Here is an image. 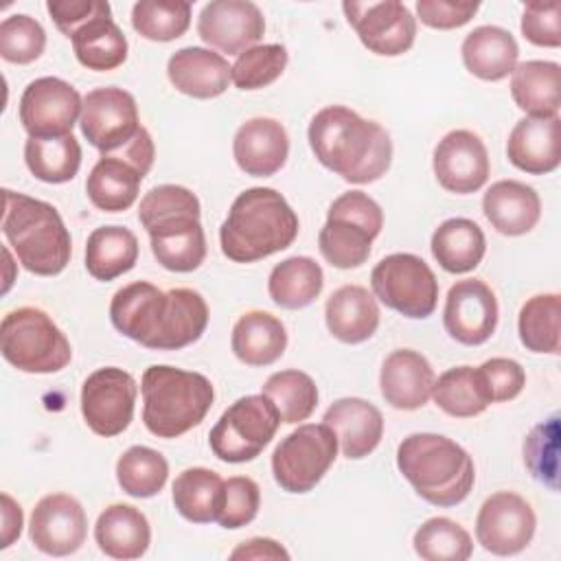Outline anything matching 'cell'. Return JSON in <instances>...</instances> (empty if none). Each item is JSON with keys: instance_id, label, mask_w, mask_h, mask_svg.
<instances>
[{"instance_id": "cell-55", "label": "cell", "mask_w": 561, "mask_h": 561, "mask_svg": "<svg viewBox=\"0 0 561 561\" xmlns=\"http://www.w3.org/2000/svg\"><path fill=\"white\" fill-rule=\"evenodd\" d=\"M0 500H2V543H0V548L4 550L20 537L22 526H24V515H22V506L9 493H2Z\"/></svg>"}, {"instance_id": "cell-46", "label": "cell", "mask_w": 561, "mask_h": 561, "mask_svg": "<svg viewBox=\"0 0 561 561\" xmlns=\"http://www.w3.org/2000/svg\"><path fill=\"white\" fill-rule=\"evenodd\" d=\"M289 55L283 44H261L237 55L230 66V81L239 90H261L274 83L287 68Z\"/></svg>"}, {"instance_id": "cell-52", "label": "cell", "mask_w": 561, "mask_h": 561, "mask_svg": "<svg viewBox=\"0 0 561 561\" xmlns=\"http://www.w3.org/2000/svg\"><path fill=\"white\" fill-rule=\"evenodd\" d=\"M480 4L478 2H456V0H419L416 13L419 20L438 31H449L465 26L476 13Z\"/></svg>"}, {"instance_id": "cell-2", "label": "cell", "mask_w": 561, "mask_h": 561, "mask_svg": "<svg viewBox=\"0 0 561 561\" xmlns=\"http://www.w3.org/2000/svg\"><path fill=\"white\" fill-rule=\"evenodd\" d=\"M309 147L318 162L344 182L368 184L392 162L390 134L344 105H327L309 123Z\"/></svg>"}, {"instance_id": "cell-14", "label": "cell", "mask_w": 561, "mask_h": 561, "mask_svg": "<svg viewBox=\"0 0 561 561\" xmlns=\"http://www.w3.org/2000/svg\"><path fill=\"white\" fill-rule=\"evenodd\" d=\"M136 379L116 366H105L88 375L81 386V414L85 425L105 438L123 434L136 405Z\"/></svg>"}, {"instance_id": "cell-6", "label": "cell", "mask_w": 561, "mask_h": 561, "mask_svg": "<svg viewBox=\"0 0 561 561\" xmlns=\"http://www.w3.org/2000/svg\"><path fill=\"white\" fill-rule=\"evenodd\" d=\"M142 423L158 438H178L199 425L215 401L213 383L202 373L167 364L149 366L140 381Z\"/></svg>"}, {"instance_id": "cell-48", "label": "cell", "mask_w": 561, "mask_h": 561, "mask_svg": "<svg viewBox=\"0 0 561 561\" xmlns=\"http://www.w3.org/2000/svg\"><path fill=\"white\" fill-rule=\"evenodd\" d=\"M524 462L535 480L557 489L559 476V419L550 416L548 421L533 427L524 443Z\"/></svg>"}, {"instance_id": "cell-8", "label": "cell", "mask_w": 561, "mask_h": 561, "mask_svg": "<svg viewBox=\"0 0 561 561\" xmlns=\"http://www.w3.org/2000/svg\"><path fill=\"white\" fill-rule=\"evenodd\" d=\"M0 351L13 368L35 375L57 373L72 359L68 337L37 307H18L2 318Z\"/></svg>"}, {"instance_id": "cell-56", "label": "cell", "mask_w": 561, "mask_h": 561, "mask_svg": "<svg viewBox=\"0 0 561 561\" xmlns=\"http://www.w3.org/2000/svg\"><path fill=\"white\" fill-rule=\"evenodd\" d=\"M2 254H4V263H7V278H4V287H2V291L7 294V291H9V287H11V283H13V278H11V274H9V270H11L13 261H11V252H9V248H7V245L2 248Z\"/></svg>"}, {"instance_id": "cell-39", "label": "cell", "mask_w": 561, "mask_h": 561, "mask_svg": "<svg viewBox=\"0 0 561 561\" xmlns=\"http://www.w3.org/2000/svg\"><path fill=\"white\" fill-rule=\"evenodd\" d=\"M324 285L320 263L311 256H289L276 263L267 278L270 298L283 309H302L311 305Z\"/></svg>"}, {"instance_id": "cell-13", "label": "cell", "mask_w": 561, "mask_h": 561, "mask_svg": "<svg viewBox=\"0 0 561 561\" xmlns=\"http://www.w3.org/2000/svg\"><path fill=\"white\" fill-rule=\"evenodd\" d=\"M79 125L83 138L101 156L121 151L142 129L134 94L114 85L94 88L83 96Z\"/></svg>"}, {"instance_id": "cell-7", "label": "cell", "mask_w": 561, "mask_h": 561, "mask_svg": "<svg viewBox=\"0 0 561 561\" xmlns=\"http://www.w3.org/2000/svg\"><path fill=\"white\" fill-rule=\"evenodd\" d=\"M383 228L381 206L364 191H348L333 199L318 234V248L327 263L353 270L368 261L370 245Z\"/></svg>"}, {"instance_id": "cell-40", "label": "cell", "mask_w": 561, "mask_h": 561, "mask_svg": "<svg viewBox=\"0 0 561 561\" xmlns=\"http://www.w3.org/2000/svg\"><path fill=\"white\" fill-rule=\"evenodd\" d=\"M24 162L28 171L48 184L70 182L81 167V145L68 136L31 138L24 142Z\"/></svg>"}, {"instance_id": "cell-20", "label": "cell", "mask_w": 561, "mask_h": 561, "mask_svg": "<svg viewBox=\"0 0 561 561\" xmlns=\"http://www.w3.org/2000/svg\"><path fill=\"white\" fill-rule=\"evenodd\" d=\"M438 184L456 195L480 191L491 173L489 153L482 138L469 129H451L445 134L432 158Z\"/></svg>"}, {"instance_id": "cell-47", "label": "cell", "mask_w": 561, "mask_h": 561, "mask_svg": "<svg viewBox=\"0 0 561 561\" xmlns=\"http://www.w3.org/2000/svg\"><path fill=\"white\" fill-rule=\"evenodd\" d=\"M44 48H46V31L35 18L26 13H15L2 20L0 57L4 61L24 66L39 59Z\"/></svg>"}, {"instance_id": "cell-54", "label": "cell", "mask_w": 561, "mask_h": 561, "mask_svg": "<svg viewBox=\"0 0 561 561\" xmlns=\"http://www.w3.org/2000/svg\"><path fill=\"white\" fill-rule=\"evenodd\" d=\"M230 559H289V552L270 537H252L243 543H239Z\"/></svg>"}, {"instance_id": "cell-32", "label": "cell", "mask_w": 561, "mask_h": 561, "mask_svg": "<svg viewBox=\"0 0 561 561\" xmlns=\"http://www.w3.org/2000/svg\"><path fill=\"white\" fill-rule=\"evenodd\" d=\"M511 75V94L522 112L533 118L559 116L561 66L557 61H522Z\"/></svg>"}, {"instance_id": "cell-16", "label": "cell", "mask_w": 561, "mask_h": 561, "mask_svg": "<svg viewBox=\"0 0 561 561\" xmlns=\"http://www.w3.org/2000/svg\"><path fill=\"white\" fill-rule=\"evenodd\" d=\"M81 110L83 99L75 85L59 77H39L24 88L18 112L31 138H55L72 134Z\"/></svg>"}, {"instance_id": "cell-44", "label": "cell", "mask_w": 561, "mask_h": 561, "mask_svg": "<svg viewBox=\"0 0 561 561\" xmlns=\"http://www.w3.org/2000/svg\"><path fill=\"white\" fill-rule=\"evenodd\" d=\"M134 31L151 42H171L191 26V2L186 0H140L131 9Z\"/></svg>"}, {"instance_id": "cell-11", "label": "cell", "mask_w": 561, "mask_h": 561, "mask_svg": "<svg viewBox=\"0 0 561 561\" xmlns=\"http://www.w3.org/2000/svg\"><path fill=\"white\" fill-rule=\"evenodd\" d=\"M370 287L388 309L412 320L432 316L438 305V280L432 267L410 252L383 256L370 272Z\"/></svg>"}, {"instance_id": "cell-42", "label": "cell", "mask_w": 561, "mask_h": 561, "mask_svg": "<svg viewBox=\"0 0 561 561\" xmlns=\"http://www.w3.org/2000/svg\"><path fill=\"white\" fill-rule=\"evenodd\" d=\"M263 394L272 399L283 423L307 421L318 405L316 381L296 368L272 373L263 383Z\"/></svg>"}, {"instance_id": "cell-50", "label": "cell", "mask_w": 561, "mask_h": 561, "mask_svg": "<svg viewBox=\"0 0 561 561\" xmlns=\"http://www.w3.org/2000/svg\"><path fill=\"white\" fill-rule=\"evenodd\" d=\"M522 35L543 48H559L561 46V4L550 0H535L524 7L522 13Z\"/></svg>"}, {"instance_id": "cell-31", "label": "cell", "mask_w": 561, "mask_h": 561, "mask_svg": "<svg viewBox=\"0 0 561 561\" xmlns=\"http://www.w3.org/2000/svg\"><path fill=\"white\" fill-rule=\"evenodd\" d=\"M94 541L112 559H140L151 543V526L140 508L112 504L94 524Z\"/></svg>"}, {"instance_id": "cell-3", "label": "cell", "mask_w": 561, "mask_h": 561, "mask_svg": "<svg viewBox=\"0 0 561 561\" xmlns=\"http://www.w3.org/2000/svg\"><path fill=\"white\" fill-rule=\"evenodd\" d=\"M298 215L287 199L270 186H252L239 193L219 228L224 256L234 263L267 259L294 243Z\"/></svg>"}, {"instance_id": "cell-29", "label": "cell", "mask_w": 561, "mask_h": 561, "mask_svg": "<svg viewBox=\"0 0 561 561\" xmlns=\"http://www.w3.org/2000/svg\"><path fill=\"white\" fill-rule=\"evenodd\" d=\"M324 320L335 340L344 344L366 342L379 327L377 298L362 285H342L327 298Z\"/></svg>"}, {"instance_id": "cell-5", "label": "cell", "mask_w": 561, "mask_h": 561, "mask_svg": "<svg viewBox=\"0 0 561 561\" xmlns=\"http://www.w3.org/2000/svg\"><path fill=\"white\" fill-rule=\"evenodd\" d=\"M2 234L24 270L37 276H57L72 254L70 232L48 202L4 188Z\"/></svg>"}, {"instance_id": "cell-28", "label": "cell", "mask_w": 561, "mask_h": 561, "mask_svg": "<svg viewBox=\"0 0 561 561\" xmlns=\"http://www.w3.org/2000/svg\"><path fill=\"white\" fill-rule=\"evenodd\" d=\"M486 221L506 237L530 232L541 217V199L537 191L517 180L493 182L482 197Z\"/></svg>"}, {"instance_id": "cell-12", "label": "cell", "mask_w": 561, "mask_h": 561, "mask_svg": "<svg viewBox=\"0 0 561 561\" xmlns=\"http://www.w3.org/2000/svg\"><path fill=\"white\" fill-rule=\"evenodd\" d=\"M153 156L156 147L145 127L121 151L101 156L85 180L90 202L105 213L127 210L138 197L140 182L149 173Z\"/></svg>"}, {"instance_id": "cell-25", "label": "cell", "mask_w": 561, "mask_h": 561, "mask_svg": "<svg viewBox=\"0 0 561 561\" xmlns=\"http://www.w3.org/2000/svg\"><path fill=\"white\" fill-rule=\"evenodd\" d=\"M511 164L530 175H543L561 162V118L526 116L515 123L506 140Z\"/></svg>"}, {"instance_id": "cell-38", "label": "cell", "mask_w": 561, "mask_h": 561, "mask_svg": "<svg viewBox=\"0 0 561 561\" xmlns=\"http://www.w3.org/2000/svg\"><path fill=\"white\" fill-rule=\"evenodd\" d=\"M434 403L449 416L471 419L482 414L493 401L480 368L454 366L434 379Z\"/></svg>"}, {"instance_id": "cell-17", "label": "cell", "mask_w": 561, "mask_h": 561, "mask_svg": "<svg viewBox=\"0 0 561 561\" xmlns=\"http://www.w3.org/2000/svg\"><path fill=\"white\" fill-rule=\"evenodd\" d=\"M537 517L533 506L513 491L489 495L476 517L478 543L497 557L522 552L535 535Z\"/></svg>"}, {"instance_id": "cell-9", "label": "cell", "mask_w": 561, "mask_h": 561, "mask_svg": "<svg viewBox=\"0 0 561 561\" xmlns=\"http://www.w3.org/2000/svg\"><path fill=\"white\" fill-rule=\"evenodd\" d=\"M280 425V414L272 399L248 394L237 399L208 434L213 454L224 462L254 460L274 438Z\"/></svg>"}, {"instance_id": "cell-24", "label": "cell", "mask_w": 561, "mask_h": 561, "mask_svg": "<svg viewBox=\"0 0 561 561\" xmlns=\"http://www.w3.org/2000/svg\"><path fill=\"white\" fill-rule=\"evenodd\" d=\"M434 379V368L423 353L397 348L381 364L379 388L392 408L419 410L430 401Z\"/></svg>"}, {"instance_id": "cell-19", "label": "cell", "mask_w": 561, "mask_h": 561, "mask_svg": "<svg viewBox=\"0 0 561 561\" xmlns=\"http://www.w3.org/2000/svg\"><path fill=\"white\" fill-rule=\"evenodd\" d=\"M88 535V517L81 502L68 493L44 495L28 522V537L33 546L50 557H66L77 552Z\"/></svg>"}, {"instance_id": "cell-34", "label": "cell", "mask_w": 561, "mask_h": 561, "mask_svg": "<svg viewBox=\"0 0 561 561\" xmlns=\"http://www.w3.org/2000/svg\"><path fill=\"white\" fill-rule=\"evenodd\" d=\"M70 42L77 61L88 70L107 72L123 66L127 59V37L112 20L110 7L79 26L70 35Z\"/></svg>"}, {"instance_id": "cell-4", "label": "cell", "mask_w": 561, "mask_h": 561, "mask_svg": "<svg viewBox=\"0 0 561 561\" xmlns=\"http://www.w3.org/2000/svg\"><path fill=\"white\" fill-rule=\"evenodd\" d=\"M397 467L412 489L434 506H456L473 489L471 456L451 438L434 432L405 436L397 449Z\"/></svg>"}, {"instance_id": "cell-37", "label": "cell", "mask_w": 561, "mask_h": 561, "mask_svg": "<svg viewBox=\"0 0 561 561\" xmlns=\"http://www.w3.org/2000/svg\"><path fill=\"white\" fill-rule=\"evenodd\" d=\"M224 500V480L206 467H188L173 480L175 511L193 524L217 522Z\"/></svg>"}, {"instance_id": "cell-22", "label": "cell", "mask_w": 561, "mask_h": 561, "mask_svg": "<svg viewBox=\"0 0 561 561\" xmlns=\"http://www.w3.org/2000/svg\"><path fill=\"white\" fill-rule=\"evenodd\" d=\"M202 213H178L145 226L156 261L171 272H193L206 259Z\"/></svg>"}, {"instance_id": "cell-41", "label": "cell", "mask_w": 561, "mask_h": 561, "mask_svg": "<svg viewBox=\"0 0 561 561\" xmlns=\"http://www.w3.org/2000/svg\"><path fill=\"white\" fill-rule=\"evenodd\" d=\"M561 298L559 294H537L528 298L517 318L522 344L533 353H559Z\"/></svg>"}, {"instance_id": "cell-51", "label": "cell", "mask_w": 561, "mask_h": 561, "mask_svg": "<svg viewBox=\"0 0 561 561\" xmlns=\"http://www.w3.org/2000/svg\"><path fill=\"white\" fill-rule=\"evenodd\" d=\"M493 403L515 399L526 386V373L519 362L511 357H491L478 366Z\"/></svg>"}, {"instance_id": "cell-23", "label": "cell", "mask_w": 561, "mask_h": 561, "mask_svg": "<svg viewBox=\"0 0 561 561\" xmlns=\"http://www.w3.org/2000/svg\"><path fill=\"white\" fill-rule=\"evenodd\" d=\"M232 156L245 175L270 178L283 169L289 156L287 129L276 118H250L232 138Z\"/></svg>"}, {"instance_id": "cell-1", "label": "cell", "mask_w": 561, "mask_h": 561, "mask_svg": "<svg viewBox=\"0 0 561 561\" xmlns=\"http://www.w3.org/2000/svg\"><path fill=\"white\" fill-rule=\"evenodd\" d=\"M110 320L118 333L147 348L178 351L202 337L208 305L195 289L162 291L153 283L136 280L112 296Z\"/></svg>"}, {"instance_id": "cell-53", "label": "cell", "mask_w": 561, "mask_h": 561, "mask_svg": "<svg viewBox=\"0 0 561 561\" xmlns=\"http://www.w3.org/2000/svg\"><path fill=\"white\" fill-rule=\"evenodd\" d=\"M110 4L103 0H48L46 9L55 26L70 39V35L88 20L105 11Z\"/></svg>"}, {"instance_id": "cell-30", "label": "cell", "mask_w": 561, "mask_h": 561, "mask_svg": "<svg viewBox=\"0 0 561 561\" xmlns=\"http://www.w3.org/2000/svg\"><path fill=\"white\" fill-rule=\"evenodd\" d=\"M465 68L482 81L506 79L519 59V46L515 37L493 24H484L467 33L460 46Z\"/></svg>"}, {"instance_id": "cell-18", "label": "cell", "mask_w": 561, "mask_h": 561, "mask_svg": "<svg viewBox=\"0 0 561 561\" xmlns=\"http://www.w3.org/2000/svg\"><path fill=\"white\" fill-rule=\"evenodd\" d=\"M497 298L480 278H465L449 287L443 324L449 337L465 346L484 344L497 327Z\"/></svg>"}, {"instance_id": "cell-21", "label": "cell", "mask_w": 561, "mask_h": 561, "mask_svg": "<svg viewBox=\"0 0 561 561\" xmlns=\"http://www.w3.org/2000/svg\"><path fill=\"white\" fill-rule=\"evenodd\" d=\"M265 33V18L250 0H213L197 15V35L226 55H241Z\"/></svg>"}, {"instance_id": "cell-36", "label": "cell", "mask_w": 561, "mask_h": 561, "mask_svg": "<svg viewBox=\"0 0 561 561\" xmlns=\"http://www.w3.org/2000/svg\"><path fill=\"white\" fill-rule=\"evenodd\" d=\"M138 261V239L125 226L94 228L85 243V270L96 280H114Z\"/></svg>"}, {"instance_id": "cell-45", "label": "cell", "mask_w": 561, "mask_h": 561, "mask_svg": "<svg viewBox=\"0 0 561 561\" xmlns=\"http://www.w3.org/2000/svg\"><path fill=\"white\" fill-rule=\"evenodd\" d=\"M414 552L425 561H465L473 552L471 535L449 517H430L414 533Z\"/></svg>"}, {"instance_id": "cell-35", "label": "cell", "mask_w": 561, "mask_h": 561, "mask_svg": "<svg viewBox=\"0 0 561 561\" xmlns=\"http://www.w3.org/2000/svg\"><path fill=\"white\" fill-rule=\"evenodd\" d=\"M432 256L449 274H467L480 265L486 252L482 228L467 217L445 219L432 234Z\"/></svg>"}, {"instance_id": "cell-33", "label": "cell", "mask_w": 561, "mask_h": 561, "mask_svg": "<svg viewBox=\"0 0 561 561\" xmlns=\"http://www.w3.org/2000/svg\"><path fill=\"white\" fill-rule=\"evenodd\" d=\"M230 346L245 366H270L285 353L287 331L270 311H248L234 322Z\"/></svg>"}, {"instance_id": "cell-49", "label": "cell", "mask_w": 561, "mask_h": 561, "mask_svg": "<svg viewBox=\"0 0 561 561\" xmlns=\"http://www.w3.org/2000/svg\"><path fill=\"white\" fill-rule=\"evenodd\" d=\"M261 506V489L248 476H232L224 480V500L217 524L228 530L248 526Z\"/></svg>"}, {"instance_id": "cell-10", "label": "cell", "mask_w": 561, "mask_h": 561, "mask_svg": "<svg viewBox=\"0 0 561 561\" xmlns=\"http://www.w3.org/2000/svg\"><path fill=\"white\" fill-rule=\"evenodd\" d=\"M337 436L327 423H302L272 454V473L287 493H309L337 456Z\"/></svg>"}, {"instance_id": "cell-43", "label": "cell", "mask_w": 561, "mask_h": 561, "mask_svg": "<svg viewBox=\"0 0 561 561\" xmlns=\"http://www.w3.org/2000/svg\"><path fill=\"white\" fill-rule=\"evenodd\" d=\"M169 478L167 458L145 445H131L116 460L118 486L131 497H153Z\"/></svg>"}, {"instance_id": "cell-27", "label": "cell", "mask_w": 561, "mask_h": 561, "mask_svg": "<svg viewBox=\"0 0 561 561\" xmlns=\"http://www.w3.org/2000/svg\"><path fill=\"white\" fill-rule=\"evenodd\" d=\"M167 77L186 96L215 99L228 90L230 66L224 55L210 48L186 46L169 57Z\"/></svg>"}, {"instance_id": "cell-26", "label": "cell", "mask_w": 561, "mask_h": 561, "mask_svg": "<svg viewBox=\"0 0 561 561\" xmlns=\"http://www.w3.org/2000/svg\"><path fill=\"white\" fill-rule=\"evenodd\" d=\"M322 421L335 432L342 454L359 460L375 451L383 436V416L377 405L359 397H342L333 401Z\"/></svg>"}, {"instance_id": "cell-15", "label": "cell", "mask_w": 561, "mask_h": 561, "mask_svg": "<svg viewBox=\"0 0 561 561\" xmlns=\"http://www.w3.org/2000/svg\"><path fill=\"white\" fill-rule=\"evenodd\" d=\"M346 22L359 42L375 55L397 57L412 48L416 37V18L399 0L381 2H342Z\"/></svg>"}]
</instances>
